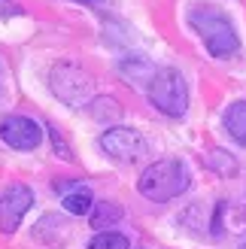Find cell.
I'll return each mask as SVG.
<instances>
[{"instance_id": "6da1fadb", "label": "cell", "mask_w": 246, "mask_h": 249, "mask_svg": "<svg viewBox=\"0 0 246 249\" xmlns=\"http://www.w3.org/2000/svg\"><path fill=\"white\" fill-rule=\"evenodd\" d=\"M192 185V173L189 167L182 164L179 158H161V161H152L149 167L140 173L137 179V189L146 201L152 204H167L179 197L182 192H189Z\"/></svg>"}, {"instance_id": "7a4b0ae2", "label": "cell", "mask_w": 246, "mask_h": 249, "mask_svg": "<svg viewBox=\"0 0 246 249\" xmlns=\"http://www.w3.org/2000/svg\"><path fill=\"white\" fill-rule=\"evenodd\" d=\"M189 24L213 58H231L240 52V36L225 12H219L213 6H198L189 12Z\"/></svg>"}, {"instance_id": "3957f363", "label": "cell", "mask_w": 246, "mask_h": 249, "mask_svg": "<svg viewBox=\"0 0 246 249\" xmlns=\"http://www.w3.org/2000/svg\"><path fill=\"white\" fill-rule=\"evenodd\" d=\"M146 97L149 104L164 113L170 119H182L189 109V85L186 76L174 67H158V73L152 76V82L146 85Z\"/></svg>"}, {"instance_id": "277c9868", "label": "cell", "mask_w": 246, "mask_h": 249, "mask_svg": "<svg viewBox=\"0 0 246 249\" xmlns=\"http://www.w3.org/2000/svg\"><path fill=\"white\" fill-rule=\"evenodd\" d=\"M97 146H101V152L106 158H113V161H134V158H140L143 149H146L140 131L125 128V124L106 128L101 137H97Z\"/></svg>"}, {"instance_id": "5b68a950", "label": "cell", "mask_w": 246, "mask_h": 249, "mask_svg": "<svg viewBox=\"0 0 246 249\" xmlns=\"http://www.w3.org/2000/svg\"><path fill=\"white\" fill-rule=\"evenodd\" d=\"M52 91H55L64 104H70V107H85V104H91V101H88L91 79L85 76L79 67H73V64H61V67L52 70Z\"/></svg>"}, {"instance_id": "8992f818", "label": "cell", "mask_w": 246, "mask_h": 249, "mask_svg": "<svg viewBox=\"0 0 246 249\" xmlns=\"http://www.w3.org/2000/svg\"><path fill=\"white\" fill-rule=\"evenodd\" d=\"M0 140L18 152H34L43 143V124L28 116H6L0 122Z\"/></svg>"}, {"instance_id": "52a82bcc", "label": "cell", "mask_w": 246, "mask_h": 249, "mask_svg": "<svg viewBox=\"0 0 246 249\" xmlns=\"http://www.w3.org/2000/svg\"><path fill=\"white\" fill-rule=\"evenodd\" d=\"M31 207H34V192L28 185H21V182L6 185L3 195H0V231L12 234L21 225V219Z\"/></svg>"}, {"instance_id": "ba28073f", "label": "cell", "mask_w": 246, "mask_h": 249, "mask_svg": "<svg viewBox=\"0 0 246 249\" xmlns=\"http://www.w3.org/2000/svg\"><path fill=\"white\" fill-rule=\"evenodd\" d=\"M55 192H64V201H61V207L67 210L70 216H91L94 210V197H91V189L85 182H55Z\"/></svg>"}, {"instance_id": "9c48e42d", "label": "cell", "mask_w": 246, "mask_h": 249, "mask_svg": "<svg viewBox=\"0 0 246 249\" xmlns=\"http://www.w3.org/2000/svg\"><path fill=\"white\" fill-rule=\"evenodd\" d=\"M222 124H225V131L231 134V140L246 146V101H234L228 109H225V116H222Z\"/></svg>"}, {"instance_id": "30bf717a", "label": "cell", "mask_w": 246, "mask_h": 249, "mask_svg": "<svg viewBox=\"0 0 246 249\" xmlns=\"http://www.w3.org/2000/svg\"><path fill=\"white\" fill-rule=\"evenodd\" d=\"M119 70H122V76H128L131 82H137V85H149L152 76L158 73V67L152 64V61H146V58H122Z\"/></svg>"}, {"instance_id": "8fae6325", "label": "cell", "mask_w": 246, "mask_h": 249, "mask_svg": "<svg viewBox=\"0 0 246 249\" xmlns=\"http://www.w3.org/2000/svg\"><path fill=\"white\" fill-rule=\"evenodd\" d=\"M122 216H125V210H122V204L116 201H97L94 210H91V228H113L116 222H122Z\"/></svg>"}, {"instance_id": "7c38bea8", "label": "cell", "mask_w": 246, "mask_h": 249, "mask_svg": "<svg viewBox=\"0 0 246 249\" xmlns=\"http://www.w3.org/2000/svg\"><path fill=\"white\" fill-rule=\"evenodd\" d=\"M88 113L94 119H101V122H113V119L122 116V107H119L116 97H94V101L88 104Z\"/></svg>"}, {"instance_id": "4fadbf2b", "label": "cell", "mask_w": 246, "mask_h": 249, "mask_svg": "<svg viewBox=\"0 0 246 249\" xmlns=\"http://www.w3.org/2000/svg\"><path fill=\"white\" fill-rule=\"evenodd\" d=\"M88 249H131V243H128L125 234H119V231H101L88 243Z\"/></svg>"}, {"instance_id": "5bb4252c", "label": "cell", "mask_w": 246, "mask_h": 249, "mask_svg": "<svg viewBox=\"0 0 246 249\" xmlns=\"http://www.w3.org/2000/svg\"><path fill=\"white\" fill-rule=\"evenodd\" d=\"M18 12H21V6H18V3H12V0H0V16H3V18L18 16Z\"/></svg>"}, {"instance_id": "9a60e30c", "label": "cell", "mask_w": 246, "mask_h": 249, "mask_svg": "<svg viewBox=\"0 0 246 249\" xmlns=\"http://www.w3.org/2000/svg\"><path fill=\"white\" fill-rule=\"evenodd\" d=\"M240 249H246V243H243V246H240Z\"/></svg>"}]
</instances>
